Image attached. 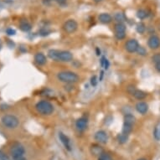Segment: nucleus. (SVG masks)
<instances>
[{
  "label": "nucleus",
  "mask_w": 160,
  "mask_h": 160,
  "mask_svg": "<svg viewBox=\"0 0 160 160\" xmlns=\"http://www.w3.org/2000/svg\"><path fill=\"white\" fill-rule=\"evenodd\" d=\"M48 56L54 61L60 62H70L73 60V54L67 50H50L48 51Z\"/></svg>",
  "instance_id": "f257e3e1"
},
{
  "label": "nucleus",
  "mask_w": 160,
  "mask_h": 160,
  "mask_svg": "<svg viewBox=\"0 0 160 160\" xmlns=\"http://www.w3.org/2000/svg\"><path fill=\"white\" fill-rule=\"evenodd\" d=\"M57 78L60 81L66 84H73L79 81V76L75 72L70 70H64L59 72L57 74Z\"/></svg>",
  "instance_id": "f03ea898"
},
{
  "label": "nucleus",
  "mask_w": 160,
  "mask_h": 160,
  "mask_svg": "<svg viewBox=\"0 0 160 160\" xmlns=\"http://www.w3.org/2000/svg\"><path fill=\"white\" fill-rule=\"evenodd\" d=\"M35 109L40 115L49 116L53 113L54 106L48 101H40L35 105Z\"/></svg>",
  "instance_id": "7ed1b4c3"
},
{
  "label": "nucleus",
  "mask_w": 160,
  "mask_h": 160,
  "mask_svg": "<svg viewBox=\"0 0 160 160\" xmlns=\"http://www.w3.org/2000/svg\"><path fill=\"white\" fill-rule=\"evenodd\" d=\"M10 153L14 160H27L24 157L25 149L23 146L19 143H15L10 148Z\"/></svg>",
  "instance_id": "20e7f679"
},
{
  "label": "nucleus",
  "mask_w": 160,
  "mask_h": 160,
  "mask_svg": "<svg viewBox=\"0 0 160 160\" xmlns=\"http://www.w3.org/2000/svg\"><path fill=\"white\" fill-rule=\"evenodd\" d=\"M1 121L4 127H6L7 128H10V129L16 128L19 124V121L18 117H15L14 115H5L2 117Z\"/></svg>",
  "instance_id": "39448f33"
},
{
  "label": "nucleus",
  "mask_w": 160,
  "mask_h": 160,
  "mask_svg": "<svg viewBox=\"0 0 160 160\" xmlns=\"http://www.w3.org/2000/svg\"><path fill=\"white\" fill-rule=\"evenodd\" d=\"M115 36L119 40L126 37V25L123 23H117L115 24Z\"/></svg>",
  "instance_id": "423d86ee"
},
{
  "label": "nucleus",
  "mask_w": 160,
  "mask_h": 160,
  "mask_svg": "<svg viewBox=\"0 0 160 160\" xmlns=\"http://www.w3.org/2000/svg\"><path fill=\"white\" fill-rule=\"evenodd\" d=\"M78 28V23L75 19H69L66 21L63 25V30L67 34H72L76 31Z\"/></svg>",
  "instance_id": "0eeeda50"
},
{
  "label": "nucleus",
  "mask_w": 160,
  "mask_h": 160,
  "mask_svg": "<svg viewBox=\"0 0 160 160\" xmlns=\"http://www.w3.org/2000/svg\"><path fill=\"white\" fill-rule=\"evenodd\" d=\"M139 47V44L135 39H128L125 44V49L129 53H134L137 52V49Z\"/></svg>",
  "instance_id": "6e6552de"
},
{
  "label": "nucleus",
  "mask_w": 160,
  "mask_h": 160,
  "mask_svg": "<svg viewBox=\"0 0 160 160\" xmlns=\"http://www.w3.org/2000/svg\"><path fill=\"white\" fill-rule=\"evenodd\" d=\"M148 47L152 50H157L160 47V39L157 35H152L148 41Z\"/></svg>",
  "instance_id": "1a4fd4ad"
},
{
  "label": "nucleus",
  "mask_w": 160,
  "mask_h": 160,
  "mask_svg": "<svg viewBox=\"0 0 160 160\" xmlns=\"http://www.w3.org/2000/svg\"><path fill=\"white\" fill-rule=\"evenodd\" d=\"M95 140L97 141L100 143H107V140H108V136H107V132L105 131H98L95 133Z\"/></svg>",
  "instance_id": "9d476101"
},
{
  "label": "nucleus",
  "mask_w": 160,
  "mask_h": 160,
  "mask_svg": "<svg viewBox=\"0 0 160 160\" xmlns=\"http://www.w3.org/2000/svg\"><path fill=\"white\" fill-rule=\"evenodd\" d=\"M88 126V120L86 117H81L76 122V128L78 131H85Z\"/></svg>",
  "instance_id": "9b49d317"
},
{
  "label": "nucleus",
  "mask_w": 160,
  "mask_h": 160,
  "mask_svg": "<svg viewBox=\"0 0 160 160\" xmlns=\"http://www.w3.org/2000/svg\"><path fill=\"white\" fill-rule=\"evenodd\" d=\"M59 138L61 140V143L64 145V147L66 148V149H67L68 151L71 150V146H70V141L66 135H65L63 132H59Z\"/></svg>",
  "instance_id": "f8f14e48"
},
{
  "label": "nucleus",
  "mask_w": 160,
  "mask_h": 160,
  "mask_svg": "<svg viewBox=\"0 0 160 160\" xmlns=\"http://www.w3.org/2000/svg\"><path fill=\"white\" fill-rule=\"evenodd\" d=\"M135 108L137 110V112H139L140 114H145L147 113L148 110V106L146 102H143V101H139L137 102L135 106Z\"/></svg>",
  "instance_id": "ddd939ff"
},
{
  "label": "nucleus",
  "mask_w": 160,
  "mask_h": 160,
  "mask_svg": "<svg viewBox=\"0 0 160 160\" xmlns=\"http://www.w3.org/2000/svg\"><path fill=\"white\" fill-rule=\"evenodd\" d=\"M34 61L38 66H44L47 62V59L44 54L39 52V53L35 54V55H34Z\"/></svg>",
  "instance_id": "4468645a"
},
{
  "label": "nucleus",
  "mask_w": 160,
  "mask_h": 160,
  "mask_svg": "<svg viewBox=\"0 0 160 160\" xmlns=\"http://www.w3.org/2000/svg\"><path fill=\"white\" fill-rule=\"evenodd\" d=\"M99 21L102 23H109L112 21V17L109 14L107 13H102L99 15Z\"/></svg>",
  "instance_id": "2eb2a0df"
},
{
  "label": "nucleus",
  "mask_w": 160,
  "mask_h": 160,
  "mask_svg": "<svg viewBox=\"0 0 160 160\" xmlns=\"http://www.w3.org/2000/svg\"><path fill=\"white\" fill-rule=\"evenodd\" d=\"M91 152L95 156H100L103 152V149L100 145L94 144L92 145V148H91Z\"/></svg>",
  "instance_id": "dca6fc26"
},
{
  "label": "nucleus",
  "mask_w": 160,
  "mask_h": 160,
  "mask_svg": "<svg viewBox=\"0 0 160 160\" xmlns=\"http://www.w3.org/2000/svg\"><path fill=\"white\" fill-rule=\"evenodd\" d=\"M135 121H136V118L132 114H126L124 116V122L123 123H126V124H129V125H134L135 123Z\"/></svg>",
  "instance_id": "f3484780"
},
{
  "label": "nucleus",
  "mask_w": 160,
  "mask_h": 160,
  "mask_svg": "<svg viewBox=\"0 0 160 160\" xmlns=\"http://www.w3.org/2000/svg\"><path fill=\"white\" fill-rule=\"evenodd\" d=\"M132 96L137 100H143L147 97V94L145 93L144 92H143V91H141V90H137L136 89L134 92L132 93Z\"/></svg>",
  "instance_id": "a211bd4d"
},
{
  "label": "nucleus",
  "mask_w": 160,
  "mask_h": 160,
  "mask_svg": "<svg viewBox=\"0 0 160 160\" xmlns=\"http://www.w3.org/2000/svg\"><path fill=\"white\" fill-rule=\"evenodd\" d=\"M19 28L23 32H29L31 30V25L27 21H22L19 23Z\"/></svg>",
  "instance_id": "6ab92c4d"
},
{
  "label": "nucleus",
  "mask_w": 160,
  "mask_h": 160,
  "mask_svg": "<svg viewBox=\"0 0 160 160\" xmlns=\"http://www.w3.org/2000/svg\"><path fill=\"white\" fill-rule=\"evenodd\" d=\"M128 134H125L123 132H122L121 134H119L117 136V140H118L119 143H121V144L125 143L128 141Z\"/></svg>",
  "instance_id": "aec40b11"
},
{
  "label": "nucleus",
  "mask_w": 160,
  "mask_h": 160,
  "mask_svg": "<svg viewBox=\"0 0 160 160\" xmlns=\"http://www.w3.org/2000/svg\"><path fill=\"white\" fill-rule=\"evenodd\" d=\"M132 125H129V124H126V123H123V127H122V132L123 133L125 134H128L129 135V133L132 131Z\"/></svg>",
  "instance_id": "412c9836"
},
{
  "label": "nucleus",
  "mask_w": 160,
  "mask_h": 160,
  "mask_svg": "<svg viewBox=\"0 0 160 160\" xmlns=\"http://www.w3.org/2000/svg\"><path fill=\"white\" fill-rule=\"evenodd\" d=\"M137 16L138 19H143L145 18L148 17V12L146 10H143V9H140L138 10L137 13Z\"/></svg>",
  "instance_id": "4be33fe9"
},
{
  "label": "nucleus",
  "mask_w": 160,
  "mask_h": 160,
  "mask_svg": "<svg viewBox=\"0 0 160 160\" xmlns=\"http://www.w3.org/2000/svg\"><path fill=\"white\" fill-rule=\"evenodd\" d=\"M114 19L116 21H117V23H122V21L125 19V16L122 13H117L114 15Z\"/></svg>",
  "instance_id": "5701e85b"
},
{
  "label": "nucleus",
  "mask_w": 160,
  "mask_h": 160,
  "mask_svg": "<svg viewBox=\"0 0 160 160\" xmlns=\"http://www.w3.org/2000/svg\"><path fill=\"white\" fill-rule=\"evenodd\" d=\"M136 30H137V33H139V34H143L145 32V30H146V27H145L144 23H137V27H136Z\"/></svg>",
  "instance_id": "b1692460"
},
{
  "label": "nucleus",
  "mask_w": 160,
  "mask_h": 160,
  "mask_svg": "<svg viewBox=\"0 0 160 160\" xmlns=\"http://www.w3.org/2000/svg\"><path fill=\"white\" fill-rule=\"evenodd\" d=\"M109 61L107 59H106L105 57H102L101 58V67H104V68L107 70V69L109 68Z\"/></svg>",
  "instance_id": "393cba45"
},
{
  "label": "nucleus",
  "mask_w": 160,
  "mask_h": 160,
  "mask_svg": "<svg viewBox=\"0 0 160 160\" xmlns=\"http://www.w3.org/2000/svg\"><path fill=\"white\" fill-rule=\"evenodd\" d=\"M98 160H112V159L111 158V156L108 153H106V152H103L99 156Z\"/></svg>",
  "instance_id": "a878e982"
},
{
  "label": "nucleus",
  "mask_w": 160,
  "mask_h": 160,
  "mask_svg": "<svg viewBox=\"0 0 160 160\" xmlns=\"http://www.w3.org/2000/svg\"><path fill=\"white\" fill-rule=\"evenodd\" d=\"M137 53L139 55L144 56V55L147 54V50H146V49H145L144 47L139 46V47H138V49H137Z\"/></svg>",
  "instance_id": "bb28decb"
},
{
  "label": "nucleus",
  "mask_w": 160,
  "mask_h": 160,
  "mask_svg": "<svg viewBox=\"0 0 160 160\" xmlns=\"http://www.w3.org/2000/svg\"><path fill=\"white\" fill-rule=\"evenodd\" d=\"M152 61L156 64V63H159L160 62V53L158 54H155L152 57Z\"/></svg>",
  "instance_id": "cd10ccee"
},
{
  "label": "nucleus",
  "mask_w": 160,
  "mask_h": 160,
  "mask_svg": "<svg viewBox=\"0 0 160 160\" xmlns=\"http://www.w3.org/2000/svg\"><path fill=\"white\" fill-rule=\"evenodd\" d=\"M153 135H154V137H155V138H156L157 140H159L160 132H159V128H155V130H154V132H153Z\"/></svg>",
  "instance_id": "c85d7f7f"
},
{
  "label": "nucleus",
  "mask_w": 160,
  "mask_h": 160,
  "mask_svg": "<svg viewBox=\"0 0 160 160\" xmlns=\"http://www.w3.org/2000/svg\"><path fill=\"white\" fill-rule=\"evenodd\" d=\"M0 160H10L8 156L3 152L2 150H0Z\"/></svg>",
  "instance_id": "c756f323"
},
{
  "label": "nucleus",
  "mask_w": 160,
  "mask_h": 160,
  "mask_svg": "<svg viewBox=\"0 0 160 160\" xmlns=\"http://www.w3.org/2000/svg\"><path fill=\"white\" fill-rule=\"evenodd\" d=\"M6 33L8 35H14L16 34V31L14 30H13V29H11V28H8L6 30Z\"/></svg>",
  "instance_id": "7c9ffc66"
},
{
  "label": "nucleus",
  "mask_w": 160,
  "mask_h": 160,
  "mask_svg": "<svg viewBox=\"0 0 160 160\" xmlns=\"http://www.w3.org/2000/svg\"><path fill=\"white\" fill-rule=\"evenodd\" d=\"M135 90H136V88H135V86H129L128 87V92L130 93L131 95H132V93L134 92Z\"/></svg>",
  "instance_id": "2f4dec72"
},
{
  "label": "nucleus",
  "mask_w": 160,
  "mask_h": 160,
  "mask_svg": "<svg viewBox=\"0 0 160 160\" xmlns=\"http://www.w3.org/2000/svg\"><path fill=\"white\" fill-rule=\"evenodd\" d=\"M91 83H92V85L93 86H97V76H92V79H91Z\"/></svg>",
  "instance_id": "473e14b6"
},
{
  "label": "nucleus",
  "mask_w": 160,
  "mask_h": 160,
  "mask_svg": "<svg viewBox=\"0 0 160 160\" xmlns=\"http://www.w3.org/2000/svg\"><path fill=\"white\" fill-rule=\"evenodd\" d=\"M155 68H156V70H157L159 72H160V62L155 64Z\"/></svg>",
  "instance_id": "72a5a7b5"
},
{
  "label": "nucleus",
  "mask_w": 160,
  "mask_h": 160,
  "mask_svg": "<svg viewBox=\"0 0 160 160\" xmlns=\"http://www.w3.org/2000/svg\"><path fill=\"white\" fill-rule=\"evenodd\" d=\"M55 1H57L58 3H65L66 0H55Z\"/></svg>",
  "instance_id": "f704fd0d"
},
{
  "label": "nucleus",
  "mask_w": 160,
  "mask_h": 160,
  "mask_svg": "<svg viewBox=\"0 0 160 160\" xmlns=\"http://www.w3.org/2000/svg\"><path fill=\"white\" fill-rule=\"evenodd\" d=\"M96 3H100V2H101V1H103V0H94Z\"/></svg>",
  "instance_id": "c9c22d12"
},
{
  "label": "nucleus",
  "mask_w": 160,
  "mask_h": 160,
  "mask_svg": "<svg viewBox=\"0 0 160 160\" xmlns=\"http://www.w3.org/2000/svg\"><path fill=\"white\" fill-rule=\"evenodd\" d=\"M158 28H159V30H160V23H159V25H158Z\"/></svg>",
  "instance_id": "e433bc0d"
},
{
  "label": "nucleus",
  "mask_w": 160,
  "mask_h": 160,
  "mask_svg": "<svg viewBox=\"0 0 160 160\" xmlns=\"http://www.w3.org/2000/svg\"><path fill=\"white\" fill-rule=\"evenodd\" d=\"M137 160H147L146 159H137Z\"/></svg>",
  "instance_id": "4c0bfd02"
},
{
  "label": "nucleus",
  "mask_w": 160,
  "mask_h": 160,
  "mask_svg": "<svg viewBox=\"0 0 160 160\" xmlns=\"http://www.w3.org/2000/svg\"><path fill=\"white\" fill-rule=\"evenodd\" d=\"M159 132H160V128H159Z\"/></svg>",
  "instance_id": "58836bf2"
}]
</instances>
